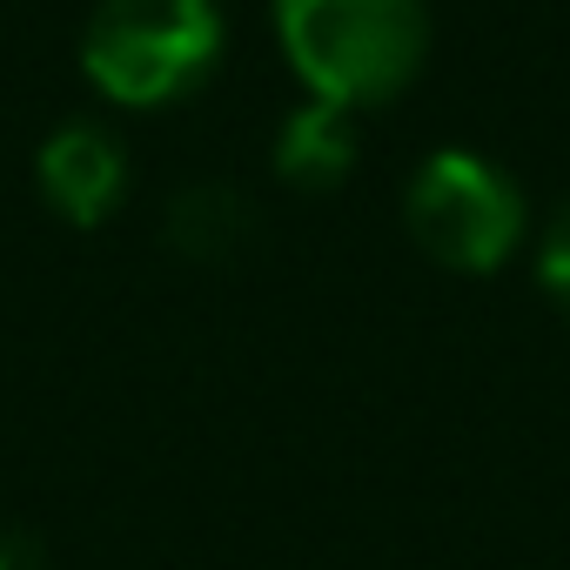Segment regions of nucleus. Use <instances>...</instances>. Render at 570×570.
Segmentation results:
<instances>
[{"mask_svg": "<svg viewBox=\"0 0 570 570\" xmlns=\"http://www.w3.org/2000/svg\"><path fill=\"white\" fill-rule=\"evenodd\" d=\"M275 35L309 101L383 108L430 55L423 0H275Z\"/></svg>", "mask_w": 570, "mask_h": 570, "instance_id": "obj_1", "label": "nucleus"}, {"mask_svg": "<svg viewBox=\"0 0 570 570\" xmlns=\"http://www.w3.org/2000/svg\"><path fill=\"white\" fill-rule=\"evenodd\" d=\"M403 215H410L416 248H423L430 262L456 268V275H490V268H503V262L517 255V242H523V222H530V215H523V188H517L497 161H483V155H470V148L430 155V161L416 168V181H410Z\"/></svg>", "mask_w": 570, "mask_h": 570, "instance_id": "obj_3", "label": "nucleus"}, {"mask_svg": "<svg viewBox=\"0 0 570 570\" xmlns=\"http://www.w3.org/2000/svg\"><path fill=\"white\" fill-rule=\"evenodd\" d=\"M222 61L215 0H101L81 35L88 81L121 108H168Z\"/></svg>", "mask_w": 570, "mask_h": 570, "instance_id": "obj_2", "label": "nucleus"}, {"mask_svg": "<svg viewBox=\"0 0 570 570\" xmlns=\"http://www.w3.org/2000/svg\"><path fill=\"white\" fill-rule=\"evenodd\" d=\"M350 168H356V121H350V108H336V101L296 108L289 128H282V141H275V175L289 188H303V195H330V188L350 181Z\"/></svg>", "mask_w": 570, "mask_h": 570, "instance_id": "obj_5", "label": "nucleus"}, {"mask_svg": "<svg viewBox=\"0 0 570 570\" xmlns=\"http://www.w3.org/2000/svg\"><path fill=\"white\" fill-rule=\"evenodd\" d=\"M537 275H543V289H550V303L570 316V202L550 215V228H543V248H537Z\"/></svg>", "mask_w": 570, "mask_h": 570, "instance_id": "obj_7", "label": "nucleus"}, {"mask_svg": "<svg viewBox=\"0 0 570 570\" xmlns=\"http://www.w3.org/2000/svg\"><path fill=\"white\" fill-rule=\"evenodd\" d=\"M168 228L188 255H228L242 242V202H235V188H188L175 202Z\"/></svg>", "mask_w": 570, "mask_h": 570, "instance_id": "obj_6", "label": "nucleus"}, {"mask_svg": "<svg viewBox=\"0 0 570 570\" xmlns=\"http://www.w3.org/2000/svg\"><path fill=\"white\" fill-rule=\"evenodd\" d=\"M35 175H41L48 208H55V215H68L75 228L108 222V215L121 208V195H128V155H121V141H115V135H101V128H88V121H75V128L48 135V141H41Z\"/></svg>", "mask_w": 570, "mask_h": 570, "instance_id": "obj_4", "label": "nucleus"}]
</instances>
